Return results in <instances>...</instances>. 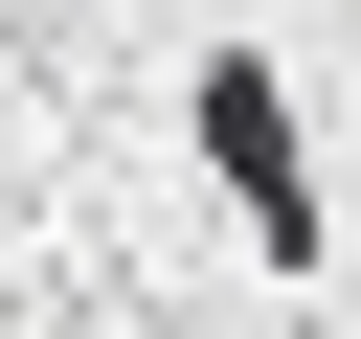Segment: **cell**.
Listing matches in <instances>:
<instances>
[{
    "label": "cell",
    "mask_w": 361,
    "mask_h": 339,
    "mask_svg": "<svg viewBox=\"0 0 361 339\" xmlns=\"http://www.w3.org/2000/svg\"><path fill=\"white\" fill-rule=\"evenodd\" d=\"M203 181L248 203V249H316V158H293V90H271L248 45L203 68Z\"/></svg>",
    "instance_id": "cell-1"
}]
</instances>
